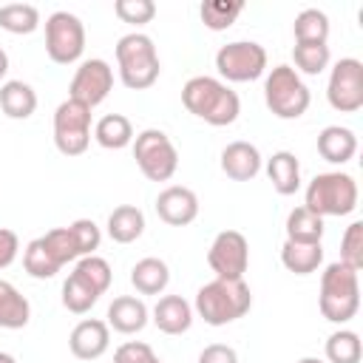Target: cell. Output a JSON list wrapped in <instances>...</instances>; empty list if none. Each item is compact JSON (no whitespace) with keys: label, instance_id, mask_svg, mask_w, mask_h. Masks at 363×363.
Here are the masks:
<instances>
[{"label":"cell","instance_id":"1","mask_svg":"<svg viewBox=\"0 0 363 363\" xmlns=\"http://www.w3.org/2000/svg\"><path fill=\"white\" fill-rule=\"evenodd\" d=\"M182 102H184V108H187L193 116L204 119V122L213 125V128L233 125V122L238 119V113H241V99H238V94H235L227 82H221V79H216V77H207V74L190 77V79L184 82V88H182Z\"/></svg>","mask_w":363,"mask_h":363},{"label":"cell","instance_id":"2","mask_svg":"<svg viewBox=\"0 0 363 363\" xmlns=\"http://www.w3.org/2000/svg\"><path fill=\"white\" fill-rule=\"evenodd\" d=\"M252 306V292L244 278L227 281V278H213L196 292L193 312L210 323V326H227L238 318H244Z\"/></svg>","mask_w":363,"mask_h":363},{"label":"cell","instance_id":"3","mask_svg":"<svg viewBox=\"0 0 363 363\" xmlns=\"http://www.w3.org/2000/svg\"><path fill=\"white\" fill-rule=\"evenodd\" d=\"M320 315L329 323H349L360 309V278L357 269L332 261L320 272Z\"/></svg>","mask_w":363,"mask_h":363},{"label":"cell","instance_id":"4","mask_svg":"<svg viewBox=\"0 0 363 363\" xmlns=\"http://www.w3.org/2000/svg\"><path fill=\"white\" fill-rule=\"evenodd\" d=\"M116 62H119V79L130 91H145L159 79V54L147 34L130 31L119 37L116 43Z\"/></svg>","mask_w":363,"mask_h":363},{"label":"cell","instance_id":"5","mask_svg":"<svg viewBox=\"0 0 363 363\" xmlns=\"http://www.w3.org/2000/svg\"><path fill=\"white\" fill-rule=\"evenodd\" d=\"M303 199H306L303 207L318 213L320 218H326V216H349L357 207V182H354V176H349L343 170L318 173L306 184V196Z\"/></svg>","mask_w":363,"mask_h":363},{"label":"cell","instance_id":"6","mask_svg":"<svg viewBox=\"0 0 363 363\" xmlns=\"http://www.w3.org/2000/svg\"><path fill=\"white\" fill-rule=\"evenodd\" d=\"M264 102L278 119H298L306 113L312 94L292 65H275L264 79Z\"/></svg>","mask_w":363,"mask_h":363},{"label":"cell","instance_id":"7","mask_svg":"<svg viewBox=\"0 0 363 363\" xmlns=\"http://www.w3.org/2000/svg\"><path fill=\"white\" fill-rule=\"evenodd\" d=\"M133 159L142 176L150 182H167L179 167V150L170 136L159 128H145L133 136Z\"/></svg>","mask_w":363,"mask_h":363},{"label":"cell","instance_id":"8","mask_svg":"<svg viewBox=\"0 0 363 363\" xmlns=\"http://www.w3.org/2000/svg\"><path fill=\"white\" fill-rule=\"evenodd\" d=\"M54 145L62 156H79L91 145V108L65 99L54 111Z\"/></svg>","mask_w":363,"mask_h":363},{"label":"cell","instance_id":"9","mask_svg":"<svg viewBox=\"0 0 363 363\" xmlns=\"http://www.w3.org/2000/svg\"><path fill=\"white\" fill-rule=\"evenodd\" d=\"M85 51V26L71 11H54L45 20V54L57 65H71Z\"/></svg>","mask_w":363,"mask_h":363},{"label":"cell","instance_id":"10","mask_svg":"<svg viewBox=\"0 0 363 363\" xmlns=\"http://www.w3.org/2000/svg\"><path fill=\"white\" fill-rule=\"evenodd\" d=\"M216 68L227 82H252L267 71V51L261 43L235 40L216 51Z\"/></svg>","mask_w":363,"mask_h":363},{"label":"cell","instance_id":"11","mask_svg":"<svg viewBox=\"0 0 363 363\" xmlns=\"http://www.w3.org/2000/svg\"><path fill=\"white\" fill-rule=\"evenodd\" d=\"M326 99L340 113H354L363 108V62L357 57H343L332 65Z\"/></svg>","mask_w":363,"mask_h":363},{"label":"cell","instance_id":"12","mask_svg":"<svg viewBox=\"0 0 363 363\" xmlns=\"http://www.w3.org/2000/svg\"><path fill=\"white\" fill-rule=\"evenodd\" d=\"M207 264L216 272V278H227V281L244 278V272L250 267V244H247L244 233L221 230L207 250Z\"/></svg>","mask_w":363,"mask_h":363},{"label":"cell","instance_id":"13","mask_svg":"<svg viewBox=\"0 0 363 363\" xmlns=\"http://www.w3.org/2000/svg\"><path fill=\"white\" fill-rule=\"evenodd\" d=\"M111 88H113V68L105 60L91 57V60H82L79 68L74 71L71 85H68V99L96 108L99 102H105Z\"/></svg>","mask_w":363,"mask_h":363},{"label":"cell","instance_id":"14","mask_svg":"<svg viewBox=\"0 0 363 363\" xmlns=\"http://www.w3.org/2000/svg\"><path fill=\"white\" fill-rule=\"evenodd\" d=\"M156 216L170 227H184L199 216V196L184 184H170L156 196Z\"/></svg>","mask_w":363,"mask_h":363},{"label":"cell","instance_id":"15","mask_svg":"<svg viewBox=\"0 0 363 363\" xmlns=\"http://www.w3.org/2000/svg\"><path fill=\"white\" fill-rule=\"evenodd\" d=\"M108 346H111V329L99 318L79 320L68 335V349L79 360H96L108 352Z\"/></svg>","mask_w":363,"mask_h":363},{"label":"cell","instance_id":"16","mask_svg":"<svg viewBox=\"0 0 363 363\" xmlns=\"http://www.w3.org/2000/svg\"><path fill=\"white\" fill-rule=\"evenodd\" d=\"M261 150L252 142L235 139L221 150V170L233 182H250L261 173Z\"/></svg>","mask_w":363,"mask_h":363},{"label":"cell","instance_id":"17","mask_svg":"<svg viewBox=\"0 0 363 363\" xmlns=\"http://www.w3.org/2000/svg\"><path fill=\"white\" fill-rule=\"evenodd\" d=\"M105 318H108V320H105L108 329H113V332H119V335H136V332H142V329L147 326L150 312H147V306H145L142 298L119 295V298L111 301Z\"/></svg>","mask_w":363,"mask_h":363},{"label":"cell","instance_id":"18","mask_svg":"<svg viewBox=\"0 0 363 363\" xmlns=\"http://www.w3.org/2000/svg\"><path fill=\"white\" fill-rule=\"evenodd\" d=\"M150 315L156 329L164 335H184L193 326V306L182 295H162Z\"/></svg>","mask_w":363,"mask_h":363},{"label":"cell","instance_id":"19","mask_svg":"<svg viewBox=\"0 0 363 363\" xmlns=\"http://www.w3.org/2000/svg\"><path fill=\"white\" fill-rule=\"evenodd\" d=\"M318 153L329 164H346L357 153V136L352 128L343 125H326L318 133Z\"/></svg>","mask_w":363,"mask_h":363},{"label":"cell","instance_id":"20","mask_svg":"<svg viewBox=\"0 0 363 363\" xmlns=\"http://www.w3.org/2000/svg\"><path fill=\"white\" fill-rule=\"evenodd\" d=\"M267 176L278 196H292L301 190V162L292 150H275L267 159Z\"/></svg>","mask_w":363,"mask_h":363},{"label":"cell","instance_id":"21","mask_svg":"<svg viewBox=\"0 0 363 363\" xmlns=\"http://www.w3.org/2000/svg\"><path fill=\"white\" fill-rule=\"evenodd\" d=\"M130 284L139 295H162L170 284V267L162 261V258H142L133 264L130 269Z\"/></svg>","mask_w":363,"mask_h":363},{"label":"cell","instance_id":"22","mask_svg":"<svg viewBox=\"0 0 363 363\" xmlns=\"http://www.w3.org/2000/svg\"><path fill=\"white\" fill-rule=\"evenodd\" d=\"M0 111L9 119H28L37 111V91L23 79H6L0 85Z\"/></svg>","mask_w":363,"mask_h":363},{"label":"cell","instance_id":"23","mask_svg":"<svg viewBox=\"0 0 363 363\" xmlns=\"http://www.w3.org/2000/svg\"><path fill=\"white\" fill-rule=\"evenodd\" d=\"M31 320L28 298L9 281L0 278V329H23Z\"/></svg>","mask_w":363,"mask_h":363},{"label":"cell","instance_id":"24","mask_svg":"<svg viewBox=\"0 0 363 363\" xmlns=\"http://www.w3.org/2000/svg\"><path fill=\"white\" fill-rule=\"evenodd\" d=\"M94 139L105 150H122V147L133 145V125L125 113H105L94 125Z\"/></svg>","mask_w":363,"mask_h":363},{"label":"cell","instance_id":"25","mask_svg":"<svg viewBox=\"0 0 363 363\" xmlns=\"http://www.w3.org/2000/svg\"><path fill=\"white\" fill-rule=\"evenodd\" d=\"M145 233V213L133 204H119L108 216V235L116 244H130Z\"/></svg>","mask_w":363,"mask_h":363},{"label":"cell","instance_id":"26","mask_svg":"<svg viewBox=\"0 0 363 363\" xmlns=\"http://www.w3.org/2000/svg\"><path fill=\"white\" fill-rule=\"evenodd\" d=\"M323 238V218L312 210H306L303 204L289 210L286 216V241L295 244H320Z\"/></svg>","mask_w":363,"mask_h":363},{"label":"cell","instance_id":"27","mask_svg":"<svg viewBox=\"0 0 363 363\" xmlns=\"http://www.w3.org/2000/svg\"><path fill=\"white\" fill-rule=\"evenodd\" d=\"M281 264L295 275H309L323 264V247L320 244H295L284 241L281 247Z\"/></svg>","mask_w":363,"mask_h":363},{"label":"cell","instance_id":"28","mask_svg":"<svg viewBox=\"0 0 363 363\" xmlns=\"http://www.w3.org/2000/svg\"><path fill=\"white\" fill-rule=\"evenodd\" d=\"M323 354H326V363H360V354H363L360 335L352 332V329H337V332H332V335L326 337Z\"/></svg>","mask_w":363,"mask_h":363},{"label":"cell","instance_id":"29","mask_svg":"<svg viewBox=\"0 0 363 363\" xmlns=\"http://www.w3.org/2000/svg\"><path fill=\"white\" fill-rule=\"evenodd\" d=\"M0 28L9 34H31L40 28V11L31 3H6L0 6Z\"/></svg>","mask_w":363,"mask_h":363},{"label":"cell","instance_id":"30","mask_svg":"<svg viewBox=\"0 0 363 363\" xmlns=\"http://www.w3.org/2000/svg\"><path fill=\"white\" fill-rule=\"evenodd\" d=\"M295 43H326L329 40V17L320 9H303L292 23Z\"/></svg>","mask_w":363,"mask_h":363},{"label":"cell","instance_id":"31","mask_svg":"<svg viewBox=\"0 0 363 363\" xmlns=\"http://www.w3.org/2000/svg\"><path fill=\"white\" fill-rule=\"evenodd\" d=\"M244 11V3L241 0H204L199 14H201V23L210 28V31H224L230 28L238 14Z\"/></svg>","mask_w":363,"mask_h":363},{"label":"cell","instance_id":"32","mask_svg":"<svg viewBox=\"0 0 363 363\" xmlns=\"http://www.w3.org/2000/svg\"><path fill=\"white\" fill-rule=\"evenodd\" d=\"M292 60H295V71H303V74L315 77V74L329 68L332 51H329L326 43H295Z\"/></svg>","mask_w":363,"mask_h":363},{"label":"cell","instance_id":"33","mask_svg":"<svg viewBox=\"0 0 363 363\" xmlns=\"http://www.w3.org/2000/svg\"><path fill=\"white\" fill-rule=\"evenodd\" d=\"M23 267L37 281H48V278H54L60 272V264L51 258V252L45 250L43 238H34V241L26 244V250H23Z\"/></svg>","mask_w":363,"mask_h":363},{"label":"cell","instance_id":"34","mask_svg":"<svg viewBox=\"0 0 363 363\" xmlns=\"http://www.w3.org/2000/svg\"><path fill=\"white\" fill-rule=\"evenodd\" d=\"M99 301V292H94L79 275H68L65 278V284H62V306L68 309V312H74V315H85V312H91V306Z\"/></svg>","mask_w":363,"mask_h":363},{"label":"cell","instance_id":"35","mask_svg":"<svg viewBox=\"0 0 363 363\" xmlns=\"http://www.w3.org/2000/svg\"><path fill=\"white\" fill-rule=\"evenodd\" d=\"M74 275H79V278H82L94 292H99V295L108 292L111 278H113L111 264H108L105 258H99V255H82V258L77 261V267H74Z\"/></svg>","mask_w":363,"mask_h":363},{"label":"cell","instance_id":"36","mask_svg":"<svg viewBox=\"0 0 363 363\" xmlns=\"http://www.w3.org/2000/svg\"><path fill=\"white\" fill-rule=\"evenodd\" d=\"M40 238H43L45 250L51 252V258H54L60 267H65L68 261H79V250H77V241H74L71 227H54V230H48V233L40 235Z\"/></svg>","mask_w":363,"mask_h":363},{"label":"cell","instance_id":"37","mask_svg":"<svg viewBox=\"0 0 363 363\" xmlns=\"http://www.w3.org/2000/svg\"><path fill=\"white\" fill-rule=\"evenodd\" d=\"M340 264L352 267V269H363V221H352L343 230L340 238Z\"/></svg>","mask_w":363,"mask_h":363},{"label":"cell","instance_id":"38","mask_svg":"<svg viewBox=\"0 0 363 363\" xmlns=\"http://www.w3.org/2000/svg\"><path fill=\"white\" fill-rule=\"evenodd\" d=\"M113 14L122 23L145 26V23H150L156 17V3L153 0H116L113 3Z\"/></svg>","mask_w":363,"mask_h":363},{"label":"cell","instance_id":"39","mask_svg":"<svg viewBox=\"0 0 363 363\" xmlns=\"http://www.w3.org/2000/svg\"><path fill=\"white\" fill-rule=\"evenodd\" d=\"M68 227H71V233H74L79 258H82V255H94V250H99L102 233H99L96 221H91V218H77V221H71Z\"/></svg>","mask_w":363,"mask_h":363},{"label":"cell","instance_id":"40","mask_svg":"<svg viewBox=\"0 0 363 363\" xmlns=\"http://www.w3.org/2000/svg\"><path fill=\"white\" fill-rule=\"evenodd\" d=\"M156 352L142 340H128L113 352V363H150Z\"/></svg>","mask_w":363,"mask_h":363},{"label":"cell","instance_id":"41","mask_svg":"<svg viewBox=\"0 0 363 363\" xmlns=\"http://www.w3.org/2000/svg\"><path fill=\"white\" fill-rule=\"evenodd\" d=\"M199 363H238V352L227 343H210L199 352Z\"/></svg>","mask_w":363,"mask_h":363},{"label":"cell","instance_id":"42","mask_svg":"<svg viewBox=\"0 0 363 363\" xmlns=\"http://www.w3.org/2000/svg\"><path fill=\"white\" fill-rule=\"evenodd\" d=\"M17 252H20V238H17V233L0 227V269L11 267L14 258H17Z\"/></svg>","mask_w":363,"mask_h":363},{"label":"cell","instance_id":"43","mask_svg":"<svg viewBox=\"0 0 363 363\" xmlns=\"http://www.w3.org/2000/svg\"><path fill=\"white\" fill-rule=\"evenodd\" d=\"M6 74H9V54L0 48V79H3Z\"/></svg>","mask_w":363,"mask_h":363},{"label":"cell","instance_id":"44","mask_svg":"<svg viewBox=\"0 0 363 363\" xmlns=\"http://www.w3.org/2000/svg\"><path fill=\"white\" fill-rule=\"evenodd\" d=\"M0 363H17V357L9 354V352H0Z\"/></svg>","mask_w":363,"mask_h":363},{"label":"cell","instance_id":"45","mask_svg":"<svg viewBox=\"0 0 363 363\" xmlns=\"http://www.w3.org/2000/svg\"><path fill=\"white\" fill-rule=\"evenodd\" d=\"M298 363H326V360H320V357H301Z\"/></svg>","mask_w":363,"mask_h":363},{"label":"cell","instance_id":"46","mask_svg":"<svg viewBox=\"0 0 363 363\" xmlns=\"http://www.w3.org/2000/svg\"><path fill=\"white\" fill-rule=\"evenodd\" d=\"M150 363H162V360H159V357H153V360H150Z\"/></svg>","mask_w":363,"mask_h":363}]
</instances>
